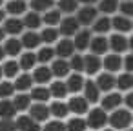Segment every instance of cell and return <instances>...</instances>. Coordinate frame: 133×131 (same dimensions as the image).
<instances>
[{
    "label": "cell",
    "mask_w": 133,
    "mask_h": 131,
    "mask_svg": "<svg viewBox=\"0 0 133 131\" xmlns=\"http://www.w3.org/2000/svg\"><path fill=\"white\" fill-rule=\"evenodd\" d=\"M108 120H109V124H111L113 129H126L131 124L133 116H131V113L128 109H117V111L111 113V116Z\"/></svg>",
    "instance_id": "obj_1"
},
{
    "label": "cell",
    "mask_w": 133,
    "mask_h": 131,
    "mask_svg": "<svg viewBox=\"0 0 133 131\" xmlns=\"http://www.w3.org/2000/svg\"><path fill=\"white\" fill-rule=\"evenodd\" d=\"M86 122L91 129H102L108 124V115H106L104 109H93V111H89Z\"/></svg>",
    "instance_id": "obj_2"
},
{
    "label": "cell",
    "mask_w": 133,
    "mask_h": 131,
    "mask_svg": "<svg viewBox=\"0 0 133 131\" xmlns=\"http://www.w3.org/2000/svg\"><path fill=\"white\" fill-rule=\"evenodd\" d=\"M77 20H78V24L80 26H89V24H93L98 17H97V8H93V6H84V8H80L78 11H77V17H75Z\"/></svg>",
    "instance_id": "obj_3"
},
{
    "label": "cell",
    "mask_w": 133,
    "mask_h": 131,
    "mask_svg": "<svg viewBox=\"0 0 133 131\" xmlns=\"http://www.w3.org/2000/svg\"><path fill=\"white\" fill-rule=\"evenodd\" d=\"M58 26H60L58 31H60L64 37L77 35V33H78V27H80V24H78V20H77L75 17H66V18H62Z\"/></svg>",
    "instance_id": "obj_4"
},
{
    "label": "cell",
    "mask_w": 133,
    "mask_h": 131,
    "mask_svg": "<svg viewBox=\"0 0 133 131\" xmlns=\"http://www.w3.org/2000/svg\"><path fill=\"white\" fill-rule=\"evenodd\" d=\"M29 113H31V116H33L37 122H46V120L49 118V115H51V109H49L44 102H35V104L29 107Z\"/></svg>",
    "instance_id": "obj_5"
},
{
    "label": "cell",
    "mask_w": 133,
    "mask_h": 131,
    "mask_svg": "<svg viewBox=\"0 0 133 131\" xmlns=\"http://www.w3.org/2000/svg\"><path fill=\"white\" fill-rule=\"evenodd\" d=\"M55 53L60 57V58H71L73 55H75V44H73V40H69V38H64V40H60L58 44H57V49H55Z\"/></svg>",
    "instance_id": "obj_6"
},
{
    "label": "cell",
    "mask_w": 133,
    "mask_h": 131,
    "mask_svg": "<svg viewBox=\"0 0 133 131\" xmlns=\"http://www.w3.org/2000/svg\"><path fill=\"white\" fill-rule=\"evenodd\" d=\"M100 67H102V60L98 58V55H86L84 57V71L88 73V75H95V73H98L100 71Z\"/></svg>",
    "instance_id": "obj_7"
},
{
    "label": "cell",
    "mask_w": 133,
    "mask_h": 131,
    "mask_svg": "<svg viewBox=\"0 0 133 131\" xmlns=\"http://www.w3.org/2000/svg\"><path fill=\"white\" fill-rule=\"evenodd\" d=\"M102 67H106L108 73H117L120 67H122V58L118 53H113V55H106V58L102 60Z\"/></svg>",
    "instance_id": "obj_8"
},
{
    "label": "cell",
    "mask_w": 133,
    "mask_h": 131,
    "mask_svg": "<svg viewBox=\"0 0 133 131\" xmlns=\"http://www.w3.org/2000/svg\"><path fill=\"white\" fill-rule=\"evenodd\" d=\"M17 127L20 129V131H40V126H38V122L29 115H22V116H18L17 118Z\"/></svg>",
    "instance_id": "obj_9"
},
{
    "label": "cell",
    "mask_w": 133,
    "mask_h": 131,
    "mask_svg": "<svg viewBox=\"0 0 133 131\" xmlns=\"http://www.w3.org/2000/svg\"><path fill=\"white\" fill-rule=\"evenodd\" d=\"M89 49L93 51V55H104L108 49H109V42L106 37H93L91 42H89Z\"/></svg>",
    "instance_id": "obj_10"
},
{
    "label": "cell",
    "mask_w": 133,
    "mask_h": 131,
    "mask_svg": "<svg viewBox=\"0 0 133 131\" xmlns=\"http://www.w3.org/2000/svg\"><path fill=\"white\" fill-rule=\"evenodd\" d=\"M97 86L100 91H111L115 86H117V78L113 77V73H100L98 78H97Z\"/></svg>",
    "instance_id": "obj_11"
},
{
    "label": "cell",
    "mask_w": 133,
    "mask_h": 131,
    "mask_svg": "<svg viewBox=\"0 0 133 131\" xmlns=\"http://www.w3.org/2000/svg\"><path fill=\"white\" fill-rule=\"evenodd\" d=\"M31 77H33V82H38V86H42V84H46V82L51 80L53 73H51V67H48V66H38V67H35V71H33Z\"/></svg>",
    "instance_id": "obj_12"
},
{
    "label": "cell",
    "mask_w": 133,
    "mask_h": 131,
    "mask_svg": "<svg viewBox=\"0 0 133 131\" xmlns=\"http://www.w3.org/2000/svg\"><path fill=\"white\" fill-rule=\"evenodd\" d=\"M89 42H91V31H89V29L78 31V33L75 35V40H73L75 49H78V51H84L86 47H89Z\"/></svg>",
    "instance_id": "obj_13"
},
{
    "label": "cell",
    "mask_w": 133,
    "mask_h": 131,
    "mask_svg": "<svg viewBox=\"0 0 133 131\" xmlns=\"http://www.w3.org/2000/svg\"><path fill=\"white\" fill-rule=\"evenodd\" d=\"M111 26H113L118 33H129V31L133 29V22H131L128 17H122V15L111 18Z\"/></svg>",
    "instance_id": "obj_14"
},
{
    "label": "cell",
    "mask_w": 133,
    "mask_h": 131,
    "mask_svg": "<svg viewBox=\"0 0 133 131\" xmlns=\"http://www.w3.org/2000/svg\"><path fill=\"white\" fill-rule=\"evenodd\" d=\"M4 31L9 33V35H20V33L24 31V20H20V18H17V17L6 20V22H4Z\"/></svg>",
    "instance_id": "obj_15"
},
{
    "label": "cell",
    "mask_w": 133,
    "mask_h": 131,
    "mask_svg": "<svg viewBox=\"0 0 133 131\" xmlns=\"http://www.w3.org/2000/svg\"><path fill=\"white\" fill-rule=\"evenodd\" d=\"M108 42H109L111 51H115V53H122V51H126V47H128V40H126V37H122V33L111 35V38H109Z\"/></svg>",
    "instance_id": "obj_16"
},
{
    "label": "cell",
    "mask_w": 133,
    "mask_h": 131,
    "mask_svg": "<svg viewBox=\"0 0 133 131\" xmlns=\"http://www.w3.org/2000/svg\"><path fill=\"white\" fill-rule=\"evenodd\" d=\"M84 95H86L84 98H86L88 102H97L98 96H100V89H98L97 82H93V80L84 82Z\"/></svg>",
    "instance_id": "obj_17"
},
{
    "label": "cell",
    "mask_w": 133,
    "mask_h": 131,
    "mask_svg": "<svg viewBox=\"0 0 133 131\" xmlns=\"http://www.w3.org/2000/svg\"><path fill=\"white\" fill-rule=\"evenodd\" d=\"M20 40H22V46H24V47H28V49H35V47L40 46L42 37H40L38 33H35V31H28V33H24V37H22Z\"/></svg>",
    "instance_id": "obj_18"
},
{
    "label": "cell",
    "mask_w": 133,
    "mask_h": 131,
    "mask_svg": "<svg viewBox=\"0 0 133 131\" xmlns=\"http://www.w3.org/2000/svg\"><path fill=\"white\" fill-rule=\"evenodd\" d=\"M68 107H69V111H73L77 115H84V113H88V100L82 96H73L69 100Z\"/></svg>",
    "instance_id": "obj_19"
},
{
    "label": "cell",
    "mask_w": 133,
    "mask_h": 131,
    "mask_svg": "<svg viewBox=\"0 0 133 131\" xmlns=\"http://www.w3.org/2000/svg\"><path fill=\"white\" fill-rule=\"evenodd\" d=\"M15 115H17V107L13 100H8V98L0 100V118H13Z\"/></svg>",
    "instance_id": "obj_20"
},
{
    "label": "cell",
    "mask_w": 133,
    "mask_h": 131,
    "mask_svg": "<svg viewBox=\"0 0 133 131\" xmlns=\"http://www.w3.org/2000/svg\"><path fill=\"white\" fill-rule=\"evenodd\" d=\"M22 47H24L22 46V40H18V38H8L4 42V51H6V55H11V57L20 55Z\"/></svg>",
    "instance_id": "obj_21"
},
{
    "label": "cell",
    "mask_w": 133,
    "mask_h": 131,
    "mask_svg": "<svg viewBox=\"0 0 133 131\" xmlns=\"http://www.w3.org/2000/svg\"><path fill=\"white\" fill-rule=\"evenodd\" d=\"M69 62L64 60V58H58V60H53V66H51V73L55 77H68L69 73Z\"/></svg>",
    "instance_id": "obj_22"
},
{
    "label": "cell",
    "mask_w": 133,
    "mask_h": 131,
    "mask_svg": "<svg viewBox=\"0 0 133 131\" xmlns=\"http://www.w3.org/2000/svg\"><path fill=\"white\" fill-rule=\"evenodd\" d=\"M120 104H122V95H120V93H109V95H106L104 100H102V109H104V111H106V109H117Z\"/></svg>",
    "instance_id": "obj_23"
},
{
    "label": "cell",
    "mask_w": 133,
    "mask_h": 131,
    "mask_svg": "<svg viewBox=\"0 0 133 131\" xmlns=\"http://www.w3.org/2000/svg\"><path fill=\"white\" fill-rule=\"evenodd\" d=\"M31 86H33V77H31V75H26V73H24V75H18L17 80H15V89L20 91V93L29 91Z\"/></svg>",
    "instance_id": "obj_24"
},
{
    "label": "cell",
    "mask_w": 133,
    "mask_h": 131,
    "mask_svg": "<svg viewBox=\"0 0 133 131\" xmlns=\"http://www.w3.org/2000/svg\"><path fill=\"white\" fill-rule=\"evenodd\" d=\"M60 20H62V13H60V9H49V11H46L44 17H42V22L48 24L49 27H55L57 24H60Z\"/></svg>",
    "instance_id": "obj_25"
},
{
    "label": "cell",
    "mask_w": 133,
    "mask_h": 131,
    "mask_svg": "<svg viewBox=\"0 0 133 131\" xmlns=\"http://www.w3.org/2000/svg\"><path fill=\"white\" fill-rule=\"evenodd\" d=\"M26 0H9L8 2V6H6V11L9 13V15H22L24 11H26Z\"/></svg>",
    "instance_id": "obj_26"
},
{
    "label": "cell",
    "mask_w": 133,
    "mask_h": 131,
    "mask_svg": "<svg viewBox=\"0 0 133 131\" xmlns=\"http://www.w3.org/2000/svg\"><path fill=\"white\" fill-rule=\"evenodd\" d=\"M40 24H42V17H40L38 13H35V11H31V13H28V15L24 17V26H26V27H29L31 31L38 29V27H40Z\"/></svg>",
    "instance_id": "obj_27"
},
{
    "label": "cell",
    "mask_w": 133,
    "mask_h": 131,
    "mask_svg": "<svg viewBox=\"0 0 133 131\" xmlns=\"http://www.w3.org/2000/svg\"><path fill=\"white\" fill-rule=\"evenodd\" d=\"M109 29H111V18H108V17H100L93 22V31L98 33V35H104Z\"/></svg>",
    "instance_id": "obj_28"
},
{
    "label": "cell",
    "mask_w": 133,
    "mask_h": 131,
    "mask_svg": "<svg viewBox=\"0 0 133 131\" xmlns=\"http://www.w3.org/2000/svg\"><path fill=\"white\" fill-rule=\"evenodd\" d=\"M66 86H68V91H71V93H78V91L84 87V80H82V77H80L78 73H75V75H71V77L68 78Z\"/></svg>",
    "instance_id": "obj_29"
},
{
    "label": "cell",
    "mask_w": 133,
    "mask_h": 131,
    "mask_svg": "<svg viewBox=\"0 0 133 131\" xmlns=\"http://www.w3.org/2000/svg\"><path fill=\"white\" fill-rule=\"evenodd\" d=\"M49 96H51V91L44 86H38V87L31 89V98L35 102H46V100H49Z\"/></svg>",
    "instance_id": "obj_30"
},
{
    "label": "cell",
    "mask_w": 133,
    "mask_h": 131,
    "mask_svg": "<svg viewBox=\"0 0 133 131\" xmlns=\"http://www.w3.org/2000/svg\"><path fill=\"white\" fill-rule=\"evenodd\" d=\"M31 95H26V93H20V95H17L15 96V100H13V104H15V107H17V111H24V109H29L31 107Z\"/></svg>",
    "instance_id": "obj_31"
},
{
    "label": "cell",
    "mask_w": 133,
    "mask_h": 131,
    "mask_svg": "<svg viewBox=\"0 0 133 131\" xmlns=\"http://www.w3.org/2000/svg\"><path fill=\"white\" fill-rule=\"evenodd\" d=\"M18 64H20V67H22L24 71L33 69L35 64H37V55H35V53H24V55H20Z\"/></svg>",
    "instance_id": "obj_32"
},
{
    "label": "cell",
    "mask_w": 133,
    "mask_h": 131,
    "mask_svg": "<svg viewBox=\"0 0 133 131\" xmlns=\"http://www.w3.org/2000/svg\"><path fill=\"white\" fill-rule=\"evenodd\" d=\"M117 87L120 89V91H128V89H131L133 87V75L131 73H122L118 78H117Z\"/></svg>",
    "instance_id": "obj_33"
},
{
    "label": "cell",
    "mask_w": 133,
    "mask_h": 131,
    "mask_svg": "<svg viewBox=\"0 0 133 131\" xmlns=\"http://www.w3.org/2000/svg\"><path fill=\"white\" fill-rule=\"evenodd\" d=\"M31 9L35 13H46L53 9V0H31Z\"/></svg>",
    "instance_id": "obj_34"
},
{
    "label": "cell",
    "mask_w": 133,
    "mask_h": 131,
    "mask_svg": "<svg viewBox=\"0 0 133 131\" xmlns=\"http://www.w3.org/2000/svg\"><path fill=\"white\" fill-rule=\"evenodd\" d=\"M118 9V0H100L98 2V11L104 15H111Z\"/></svg>",
    "instance_id": "obj_35"
},
{
    "label": "cell",
    "mask_w": 133,
    "mask_h": 131,
    "mask_svg": "<svg viewBox=\"0 0 133 131\" xmlns=\"http://www.w3.org/2000/svg\"><path fill=\"white\" fill-rule=\"evenodd\" d=\"M49 109H51L53 116H57V118H64V116H68V113H69L68 104H64V102H53V104L49 106Z\"/></svg>",
    "instance_id": "obj_36"
},
{
    "label": "cell",
    "mask_w": 133,
    "mask_h": 131,
    "mask_svg": "<svg viewBox=\"0 0 133 131\" xmlns=\"http://www.w3.org/2000/svg\"><path fill=\"white\" fill-rule=\"evenodd\" d=\"M57 53H55V49L53 47H49V46H46V47H42V49H38V53H37V60L38 62H42V64H48V62H51L53 60V57H55Z\"/></svg>",
    "instance_id": "obj_37"
},
{
    "label": "cell",
    "mask_w": 133,
    "mask_h": 131,
    "mask_svg": "<svg viewBox=\"0 0 133 131\" xmlns=\"http://www.w3.org/2000/svg\"><path fill=\"white\" fill-rule=\"evenodd\" d=\"M77 8H78V0H58V9H60V13L69 15V13H75Z\"/></svg>",
    "instance_id": "obj_38"
},
{
    "label": "cell",
    "mask_w": 133,
    "mask_h": 131,
    "mask_svg": "<svg viewBox=\"0 0 133 131\" xmlns=\"http://www.w3.org/2000/svg\"><path fill=\"white\" fill-rule=\"evenodd\" d=\"M49 91H51V95L53 96H57V98H64L66 95H68V86H66V82H53L51 84V87H49Z\"/></svg>",
    "instance_id": "obj_39"
},
{
    "label": "cell",
    "mask_w": 133,
    "mask_h": 131,
    "mask_svg": "<svg viewBox=\"0 0 133 131\" xmlns=\"http://www.w3.org/2000/svg\"><path fill=\"white\" fill-rule=\"evenodd\" d=\"M66 127H68V131H86L88 122H86L84 118H80V116H75V118H71V120L66 124Z\"/></svg>",
    "instance_id": "obj_40"
},
{
    "label": "cell",
    "mask_w": 133,
    "mask_h": 131,
    "mask_svg": "<svg viewBox=\"0 0 133 131\" xmlns=\"http://www.w3.org/2000/svg\"><path fill=\"white\" fill-rule=\"evenodd\" d=\"M58 33H60L58 29H55V27H49V26H48V27L40 33V37H42V40H44L46 44H53V42H57V40H58Z\"/></svg>",
    "instance_id": "obj_41"
},
{
    "label": "cell",
    "mask_w": 133,
    "mask_h": 131,
    "mask_svg": "<svg viewBox=\"0 0 133 131\" xmlns=\"http://www.w3.org/2000/svg\"><path fill=\"white\" fill-rule=\"evenodd\" d=\"M2 67H4V77H8V78L18 77V69H20V64H18V62L9 60V62H6Z\"/></svg>",
    "instance_id": "obj_42"
},
{
    "label": "cell",
    "mask_w": 133,
    "mask_h": 131,
    "mask_svg": "<svg viewBox=\"0 0 133 131\" xmlns=\"http://www.w3.org/2000/svg\"><path fill=\"white\" fill-rule=\"evenodd\" d=\"M118 9H120L122 17L131 18L133 17V0H122V4H118Z\"/></svg>",
    "instance_id": "obj_43"
},
{
    "label": "cell",
    "mask_w": 133,
    "mask_h": 131,
    "mask_svg": "<svg viewBox=\"0 0 133 131\" xmlns=\"http://www.w3.org/2000/svg\"><path fill=\"white\" fill-rule=\"evenodd\" d=\"M69 67L75 69L77 73L84 71V57H82V55H73L71 60H69Z\"/></svg>",
    "instance_id": "obj_44"
},
{
    "label": "cell",
    "mask_w": 133,
    "mask_h": 131,
    "mask_svg": "<svg viewBox=\"0 0 133 131\" xmlns=\"http://www.w3.org/2000/svg\"><path fill=\"white\" fill-rule=\"evenodd\" d=\"M44 131H68V127L62 120H51V122L46 124Z\"/></svg>",
    "instance_id": "obj_45"
},
{
    "label": "cell",
    "mask_w": 133,
    "mask_h": 131,
    "mask_svg": "<svg viewBox=\"0 0 133 131\" xmlns=\"http://www.w3.org/2000/svg\"><path fill=\"white\" fill-rule=\"evenodd\" d=\"M15 91V86L9 82H0V98H9Z\"/></svg>",
    "instance_id": "obj_46"
},
{
    "label": "cell",
    "mask_w": 133,
    "mask_h": 131,
    "mask_svg": "<svg viewBox=\"0 0 133 131\" xmlns=\"http://www.w3.org/2000/svg\"><path fill=\"white\" fill-rule=\"evenodd\" d=\"M17 122H13V118H2L0 120V131H17Z\"/></svg>",
    "instance_id": "obj_47"
},
{
    "label": "cell",
    "mask_w": 133,
    "mask_h": 131,
    "mask_svg": "<svg viewBox=\"0 0 133 131\" xmlns=\"http://www.w3.org/2000/svg\"><path fill=\"white\" fill-rule=\"evenodd\" d=\"M122 66L126 67V71H128V73H133V53H131V55H128V57L122 60Z\"/></svg>",
    "instance_id": "obj_48"
},
{
    "label": "cell",
    "mask_w": 133,
    "mask_h": 131,
    "mask_svg": "<svg viewBox=\"0 0 133 131\" xmlns=\"http://www.w3.org/2000/svg\"><path fill=\"white\" fill-rule=\"evenodd\" d=\"M126 106H128L129 109H133V91H131L129 95H126Z\"/></svg>",
    "instance_id": "obj_49"
},
{
    "label": "cell",
    "mask_w": 133,
    "mask_h": 131,
    "mask_svg": "<svg viewBox=\"0 0 133 131\" xmlns=\"http://www.w3.org/2000/svg\"><path fill=\"white\" fill-rule=\"evenodd\" d=\"M78 2H80V4H86V6H93L97 0H78Z\"/></svg>",
    "instance_id": "obj_50"
},
{
    "label": "cell",
    "mask_w": 133,
    "mask_h": 131,
    "mask_svg": "<svg viewBox=\"0 0 133 131\" xmlns=\"http://www.w3.org/2000/svg\"><path fill=\"white\" fill-rule=\"evenodd\" d=\"M6 57V51H4V46H0V60H4Z\"/></svg>",
    "instance_id": "obj_51"
},
{
    "label": "cell",
    "mask_w": 133,
    "mask_h": 131,
    "mask_svg": "<svg viewBox=\"0 0 133 131\" xmlns=\"http://www.w3.org/2000/svg\"><path fill=\"white\" fill-rule=\"evenodd\" d=\"M4 37H6V31H4V27H0V42L4 40Z\"/></svg>",
    "instance_id": "obj_52"
},
{
    "label": "cell",
    "mask_w": 133,
    "mask_h": 131,
    "mask_svg": "<svg viewBox=\"0 0 133 131\" xmlns=\"http://www.w3.org/2000/svg\"><path fill=\"white\" fill-rule=\"evenodd\" d=\"M4 18H6V11L0 9V22H4Z\"/></svg>",
    "instance_id": "obj_53"
},
{
    "label": "cell",
    "mask_w": 133,
    "mask_h": 131,
    "mask_svg": "<svg viewBox=\"0 0 133 131\" xmlns=\"http://www.w3.org/2000/svg\"><path fill=\"white\" fill-rule=\"evenodd\" d=\"M2 77H4V67L0 66V78H2Z\"/></svg>",
    "instance_id": "obj_54"
},
{
    "label": "cell",
    "mask_w": 133,
    "mask_h": 131,
    "mask_svg": "<svg viewBox=\"0 0 133 131\" xmlns=\"http://www.w3.org/2000/svg\"><path fill=\"white\" fill-rule=\"evenodd\" d=\"M128 46H129V47H131V49H133V37H131V40H129V42H128Z\"/></svg>",
    "instance_id": "obj_55"
},
{
    "label": "cell",
    "mask_w": 133,
    "mask_h": 131,
    "mask_svg": "<svg viewBox=\"0 0 133 131\" xmlns=\"http://www.w3.org/2000/svg\"><path fill=\"white\" fill-rule=\"evenodd\" d=\"M106 131H117V129H106Z\"/></svg>",
    "instance_id": "obj_56"
},
{
    "label": "cell",
    "mask_w": 133,
    "mask_h": 131,
    "mask_svg": "<svg viewBox=\"0 0 133 131\" xmlns=\"http://www.w3.org/2000/svg\"><path fill=\"white\" fill-rule=\"evenodd\" d=\"M2 2H4V0H0V6H2Z\"/></svg>",
    "instance_id": "obj_57"
},
{
    "label": "cell",
    "mask_w": 133,
    "mask_h": 131,
    "mask_svg": "<svg viewBox=\"0 0 133 131\" xmlns=\"http://www.w3.org/2000/svg\"><path fill=\"white\" fill-rule=\"evenodd\" d=\"M128 131H133V129H128Z\"/></svg>",
    "instance_id": "obj_58"
}]
</instances>
